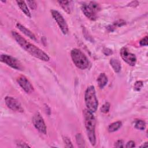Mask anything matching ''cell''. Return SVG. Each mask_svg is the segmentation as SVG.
Here are the masks:
<instances>
[{"label": "cell", "mask_w": 148, "mask_h": 148, "mask_svg": "<svg viewBox=\"0 0 148 148\" xmlns=\"http://www.w3.org/2000/svg\"><path fill=\"white\" fill-rule=\"evenodd\" d=\"M12 35L17 43L31 56L44 61H47L50 58L49 56L37 46L27 41L24 38L16 31H12Z\"/></svg>", "instance_id": "obj_1"}, {"label": "cell", "mask_w": 148, "mask_h": 148, "mask_svg": "<svg viewBox=\"0 0 148 148\" xmlns=\"http://www.w3.org/2000/svg\"><path fill=\"white\" fill-rule=\"evenodd\" d=\"M83 116L84 119V124L86 129L87 136L91 145L94 146L96 143L95 127V119L92 113L90 112L87 109L83 110Z\"/></svg>", "instance_id": "obj_2"}, {"label": "cell", "mask_w": 148, "mask_h": 148, "mask_svg": "<svg viewBox=\"0 0 148 148\" xmlns=\"http://www.w3.org/2000/svg\"><path fill=\"white\" fill-rule=\"evenodd\" d=\"M84 101L87 109L91 113L95 112L98 105V99L97 98L95 90L93 86L87 87L85 91Z\"/></svg>", "instance_id": "obj_3"}, {"label": "cell", "mask_w": 148, "mask_h": 148, "mask_svg": "<svg viewBox=\"0 0 148 148\" xmlns=\"http://www.w3.org/2000/svg\"><path fill=\"white\" fill-rule=\"evenodd\" d=\"M71 56L74 64L80 69H85L89 65V61L85 54L77 49L72 50Z\"/></svg>", "instance_id": "obj_4"}, {"label": "cell", "mask_w": 148, "mask_h": 148, "mask_svg": "<svg viewBox=\"0 0 148 148\" xmlns=\"http://www.w3.org/2000/svg\"><path fill=\"white\" fill-rule=\"evenodd\" d=\"M1 61L5 63L9 66L17 70H23V67L21 62L16 58L7 54H2L0 57Z\"/></svg>", "instance_id": "obj_5"}, {"label": "cell", "mask_w": 148, "mask_h": 148, "mask_svg": "<svg viewBox=\"0 0 148 148\" xmlns=\"http://www.w3.org/2000/svg\"><path fill=\"white\" fill-rule=\"evenodd\" d=\"M51 13L53 18H54L60 28L61 29L62 32L65 35L68 32V27L66 22L63 16L56 10H51Z\"/></svg>", "instance_id": "obj_6"}, {"label": "cell", "mask_w": 148, "mask_h": 148, "mask_svg": "<svg viewBox=\"0 0 148 148\" xmlns=\"http://www.w3.org/2000/svg\"><path fill=\"white\" fill-rule=\"evenodd\" d=\"M32 123L36 129H37L40 133L43 134H46V125L43 117L39 112H36L34 115L32 117Z\"/></svg>", "instance_id": "obj_7"}, {"label": "cell", "mask_w": 148, "mask_h": 148, "mask_svg": "<svg viewBox=\"0 0 148 148\" xmlns=\"http://www.w3.org/2000/svg\"><path fill=\"white\" fill-rule=\"evenodd\" d=\"M120 53L122 59L128 65L131 66H134L135 65L136 62V56L135 54L130 52L129 50L127 47H122L120 50Z\"/></svg>", "instance_id": "obj_8"}, {"label": "cell", "mask_w": 148, "mask_h": 148, "mask_svg": "<svg viewBox=\"0 0 148 148\" xmlns=\"http://www.w3.org/2000/svg\"><path fill=\"white\" fill-rule=\"evenodd\" d=\"M5 101L6 106L14 112H23L24 109L20 104V103L15 98L7 96L5 98Z\"/></svg>", "instance_id": "obj_9"}, {"label": "cell", "mask_w": 148, "mask_h": 148, "mask_svg": "<svg viewBox=\"0 0 148 148\" xmlns=\"http://www.w3.org/2000/svg\"><path fill=\"white\" fill-rule=\"evenodd\" d=\"M17 81L18 84L26 92L30 93L34 91V87L25 76L23 75L20 76L17 78Z\"/></svg>", "instance_id": "obj_10"}, {"label": "cell", "mask_w": 148, "mask_h": 148, "mask_svg": "<svg viewBox=\"0 0 148 148\" xmlns=\"http://www.w3.org/2000/svg\"><path fill=\"white\" fill-rule=\"evenodd\" d=\"M82 10L84 15L91 20H95L97 18V13H95L88 4L84 3L82 6Z\"/></svg>", "instance_id": "obj_11"}, {"label": "cell", "mask_w": 148, "mask_h": 148, "mask_svg": "<svg viewBox=\"0 0 148 148\" xmlns=\"http://www.w3.org/2000/svg\"><path fill=\"white\" fill-rule=\"evenodd\" d=\"M16 27L20 31H21L23 34H24L26 36L29 37L30 39H32L33 40H35V41L36 40V38L35 35L30 30H29L28 28H27L25 27H24L23 25L21 24L20 23H17L16 24Z\"/></svg>", "instance_id": "obj_12"}, {"label": "cell", "mask_w": 148, "mask_h": 148, "mask_svg": "<svg viewBox=\"0 0 148 148\" xmlns=\"http://www.w3.org/2000/svg\"><path fill=\"white\" fill-rule=\"evenodd\" d=\"M60 5L62 8L68 14H70L73 9L72 1H58Z\"/></svg>", "instance_id": "obj_13"}, {"label": "cell", "mask_w": 148, "mask_h": 148, "mask_svg": "<svg viewBox=\"0 0 148 148\" xmlns=\"http://www.w3.org/2000/svg\"><path fill=\"white\" fill-rule=\"evenodd\" d=\"M97 82L99 88H103L108 83V77L103 73H101L97 79Z\"/></svg>", "instance_id": "obj_14"}, {"label": "cell", "mask_w": 148, "mask_h": 148, "mask_svg": "<svg viewBox=\"0 0 148 148\" xmlns=\"http://www.w3.org/2000/svg\"><path fill=\"white\" fill-rule=\"evenodd\" d=\"M18 6H19V8H20V9L21 10V11L28 17H31V13L29 10V9H28L27 5H26L25 2L23 1H16Z\"/></svg>", "instance_id": "obj_15"}, {"label": "cell", "mask_w": 148, "mask_h": 148, "mask_svg": "<svg viewBox=\"0 0 148 148\" xmlns=\"http://www.w3.org/2000/svg\"><path fill=\"white\" fill-rule=\"evenodd\" d=\"M110 64L111 66H112L114 72H119L120 71L121 66L120 62L118 60L115 59V58H112V59H110Z\"/></svg>", "instance_id": "obj_16"}, {"label": "cell", "mask_w": 148, "mask_h": 148, "mask_svg": "<svg viewBox=\"0 0 148 148\" xmlns=\"http://www.w3.org/2000/svg\"><path fill=\"white\" fill-rule=\"evenodd\" d=\"M121 124H122L121 122L119 121L114 122L109 125V127L108 128V130L109 132H114V131H117V130H119L121 127Z\"/></svg>", "instance_id": "obj_17"}, {"label": "cell", "mask_w": 148, "mask_h": 148, "mask_svg": "<svg viewBox=\"0 0 148 148\" xmlns=\"http://www.w3.org/2000/svg\"><path fill=\"white\" fill-rule=\"evenodd\" d=\"M135 127L140 130H144L146 128V123L142 120H136L134 123Z\"/></svg>", "instance_id": "obj_18"}, {"label": "cell", "mask_w": 148, "mask_h": 148, "mask_svg": "<svg viewBox=\"0 0 148 148\" xmlns=\"http://www.w3.org/2000/svg\"><path fill=\"white\" fill-rule=\"evenodd\" d=\"M89 5V6L95 12L97 13L98 12H99L101 9V7L100 5H99V3H98L94 1H91L90 2V3L88 4Z\"/></svg>", "instance_id": "obj_19"}, {"label": "cell", "mask_w": 148, "mask_h": 148, "mask_svg": "<svg viewBox=\"0 0 148 148\" xmlns=\"http://www.w3.org/2000/svg\"><path fill=\"white\" fill-rule=\"evenodd\" d=\"M76 141H77V145L79 147H85L84 141L83 137L80 134H77L76 135Z\"/></svg>", "instance_id": "obj_20"}, {"label": "cell", "mask_w": 148, "mask_h": 148, "mask_svg": "<svg viewBox=\"0 0 148 148\" xmlns=\"http://www.w3.org/2000/svg\"><path fill=\"white\" fill-rule=\"evenodd\" d=\"M110 103L109 102H106L102 106V107L101 108V111L102 112V113H108L109 111V109H110Z\"/></svg>", "instance_id": "obj_21"}, {"label": "cell", "mask_w": 148, "mask_h": 148, "mask_svg": "<svg viewBox=\"0 0 148 148\" xmlns=\"http://www.w3.org/2000/svg\"><path fill=\"white\" fill-rule=\"evenodd\" d=\"M63 140H64V144H65V146L66 147H73V145L72 144V142L68 138L64 137Z\"/></svg>", "instance_id": "obj_22"}, {"label": "cell", "mask_w": 148, "mask_h": 148, "mask_svg": "<svg viewBox=\"0 0 148 148\" xmlns=\"http://www.w3.org/2000/svg\"><path fill=\"white\" fill-rule=\"evenodd\" d=\"M143 86V82L142 81H137L134 84V90L136 91H139L141 89V88Z\"/></svg>", "instance_id": "obj_23"}, {"label": "cell", "mask_w": 148, "mask_h": 148, "mask_svg": "<svg viewBox=\"0 0 148 148\" xmlns=\"http://www.w3.org/2000/svg\"><path fill=\"white\" fill-rule=\"evenodd\" d=\"M125 24V22L124 20H117L115 23H113V26H114V27H121V26L124 25Z\"/></svg>", "instance_id": "obj_24"}, {"label": "cell", "mask_w": 148, "mask_h": 148, "mask_svg": "<svg viewBox=\"0 0 148 148\" xmlns=\"http://www.w3.org/2000/svg\"><path fill=\"white\" fill-rule=\"evenodd\" d=\"M27 3H28V5L29 6V7L32 9H35L37 8V4L35 2V1H28Z\"/></svg>", "instance_id": "obj_25"}, {"label": "cell", "mask_w": 148, "mask_h": 148, "mask_svg": "<svg viewBox=\"0 0 148 148\" xmlns=\"http://www.w3.org/2000/svg\"><path fill=\"white\" fill-rule=\"evenodd\" d=\"M139 43L141 46H147V36H146L143 38H142L140 42Z\"/></svg>", "instance_id": "obj_26"}, {"label": "cell", "mask_w": 148, "mask_h": 148, "mask_svg": "<svg viewBox=\"0 0 148 148\" xmlns=\"http://www.w3.org/2000/svg\"><path fill=\"white\" fill-rule=\"evenodd\" d=\"M115 147H123V141L122 140H119L115 143Z\"/></svg>", "instance_id": "obj_27"}, {"label": "cell", "mask_w": 148, "mask_h": 148, "mask_svg": "<svg viewBox=\"0 0 148 148\" xmlns=\"http://www.w3.org/2000/svg\"><path fill=\"white\" fill-rule=\"evenodd\" d=\"M17 145L19 147H30L29 145H28L27 144L23 142H18V143H17Z\"/></svg>", "instance_id": "obj_28"}, {"label": "cell", "mask_w": 148, "mask_h": 148, "mask_svg": "<svg viewBox=\"0 0 148 148\" xmlns=\"http://www.w3.org/2000/svg\"><path fill=\"white\" fill-rule=\"evenodd\" d=\"M125 147H135V142L132 140H130L127 142Z\"/></svg>", "instance_id": "obj_29"}, {"label": "cell", "mask_w": 148, "mask_h": 148, "mask_svg": "<svg viewBox=\"0 0 148 148\" xmlns=\"http://www.w3.org/2000/svg\"><path fill=\"white\" fill-rule=\"evenodd\" d=\"M147 142H146L145 143V145H142L140 147H147Z\"/></svg>", "instance_id": "obj_30"}]
</instances>
